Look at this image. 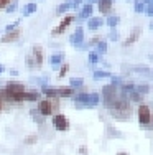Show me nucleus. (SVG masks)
I'll list each match as a JSON object with an SVG mask.
<instances>
[{
  "instance_id": "1",
  "label": "nucleus",
  "mask_w": 153,
  "mask_h": 155,
  "mask_svg": "<svg viewBox=\"0 0 153 155\" xmlns=\"http://www.w3.org/2000/svg\"><path fill=\"white\" fill-rule=\"evenodd\" d=\"M43 93L48 97H69V96L74 94L72 87H43Z\"/></svg>"
},
{
  "instance_id": "2",
  "label": "nucleus",
  "mask_w": 153,
  "mask_h": 155,
  "mask_svg": "<svg viewBox=\"0 0 153 155\" xmlns=\"http://www.w3.org/2000/svg\"><path fill=\"white\" fill-rule=\"evenodd\" d=\"M138 122H140L142 125H148L151 122V112H150V106L148 104H143L142 102L140 106H138Z\"/></svg>"
},
{
  "instance_id": "3",
  "label": "nucleus",
  "mask_w": 153,
  "mask_h": 155,
  "mask_svg": "<svg viewBox=\"0 0 153 155\" xmlns=\"http://www.w3.org/2000/svg\"><path fill=\"white\" fill-rule=\"evenodd\" d=\"M74 20H76V17H74V15H66V17L63 18V20L59 21V25H58L56 28H53V31H51V35H53V36L63 35V33L68 30V27H69V25H71Z\"/></svg>"
},
{
  "instance_id": "4",
  "label": "nucleus",
  "mask_w": 153,
  "mask_h": 155,
  "mask_svg": "<svg viewBox=\"0 0 153 155\" xmlns=\"http://www.w3.org/2000/svg\"><path fill=\"white\" fill-rule=\"evenodd\" d=\"M51 122H53V127L56 129V130L64 132V130L69 129V120L66 119V116H63V114H59V112L54 114L53 119H51Z\"/></svg>"
},
{
  "instance_id": "5",
  "label": "nucleus",
  "mask_w": 153,
  "mask_h": 155,
  "mask_svg": "<svg viewBox=\"0 0 153 155\" xmlns=\"http://www.w3.org/2000/svg\"><path fill=\"white\" fill-rule=\"evenodd\" d=\"M69 43L76 48H81V45L84 43V28L82 27H76V31L69 36Z\"/></svg>"
},
{
  "instance_id": "6",
  "label": "nucleus",
  "mask_w": 153,
  "mask_h": 155,
  "mask_svg": "<svg viewBox=\"0 0 153 155\" xmlns=\"http://www.w3.org/2000/svg\"><path fill=\"white\" fill-rule=\"evenodd\" d=\"M38 112L41 116L48 117V116H53V110H51V101L49 99H41L38 101Z\"/></svg>"
},
{
  "instance_id": "7",
  "label": "nucleus",
  "mask_w": 153,
  "mask_h": 155,
  "mask_svg": "<svg viewBox=\"0 0 153 155\" xmlns=\"http://www.w3.org/2000/svg\"><path fill=\"white\" fill-rule=\"evenodd\" d=\"M3 89H5L7 93H10V94L23 93V91H27V89H25V86H23V83H18V81H8V83H7V86L3 87Z\"/></svg>"
},
{
  "instance_id": "8",
  "label": "nucleus",
  "mask_w": 153,
  "mask_h": 155,
  "mask_svg": "<svg viewBox=\"0 0 153 155\" xmlns=\"http://www.w3.org/2000/svg\"><path fill=\"white\" fill-rule=\"evenodd\" d=\"M92 10L94 8H92L91 3H84V5L79 8V13L76 15V18H78V20H87V18L92 17Z\"/></svg>"
},
{
  "instance_id": "9",
  "label": "nucleus",
  "mask_w": 153,
  "mask_h": 155,
  "mask_svg": "<svg viewBox=\"0 0 153 155\" xmlns=\"http://www.w3.org/2000/svg\"><path fill=\"white\" fill-rule=\"evenodd\" d=\"M20 35H21V31L18 30H13V31H5V35L0 38V41L2 43H15L18 41V38H20Z\"/></svg>"
},
{
  "instance_id": "10",
  "label": "nucleus",
  "mask_w": 153,
  "mask_h": 155,
  "mask_svg": "<svg viewBox=\"0 0 153 155\" xmlns=\"http://www.w3.org/2000/svg\"><path fill=\"white\" fill-rule=\"evenodd\" d=\"M112 2H114V0H99V2H97V8H99V12L102 15H110Z\"/></svg>"
},
{
  "instance_id": "11",
  "label": "nucleus",
  "mask_w": 153,
  "mask_h": 155,
  "mask_svg": "<svg viewBox=\"0 0 153 155\" xmlns=\"http://www.w3.org/2000/svg\"><path fill=\"white\" fill-rule=\"evenodd\" d=\"M140 35H142V28H140V27H135V28L132 30V33H130V36L125 40V41H123V46H130V45H133V43H135L137 40L140 38Z\"/></svg>"
},
{
  "instance_id": "12",
  "label": "nucleus",
  "mask_w": 153,
  "mask_h": 155,
  "mask_svg": "<svg viewBox=\"0 0 153 155\" xmlns=\"http://www.w3.org/2000/svg\"><path fill=\"white\" fill-rule=\"evenodd\" d=\"M33 61H35V66H41L43 64V48L40 46V45H35L33 46Z\"/></svg>"
},
{
  "instance_id": "13",
  "label": "nucleus",
  "mask_w": 153,
  "mask_h": 155,
  "mask_svg": "<svg viewBox=\"0 0 153 155\" xmlns=\"http://www.w3.org/2000/svg\"><path fill=\"white\" fill-rule=\"evenodd\" d=\"M102 23H104V18H102V17H91V18H87V28H89V30H97Z\"/></svg>"
},
{
  "instance_id": "14",
  "label": "nucleus",
  "mask_w": 153,
  "mask_h": 155,
  "mask_svg": "<svg viewBox=\"0 0 153 155\" xmlns=\"http://www.w3.org/2000/svg\"><path fill=\"white\" fill-rule=\"evenodd\" d=\"M63 60H64V54H63V53L51 54V56H49V64H53L54 68H56V66L63 64Z\"/></svg>"
},
{
  "instance_id": "15",
  "label": "nucleus",
  "mask_w": 153,
  "mask_h": 155,
  "mask_svg": "<svg viewBox=\"0 0 153 155\" xmlns=\"http://www.w3.org/2000/svg\"><path fill=\"white\" fill-rule=\"evenodd\" d=\"M36 3H27V5H23V8H21V13H23V17H30L31 13L36 12Z\"/></svg>"
},
{
  "instance_id": "16",
  "label": "nucleus",
  "mask_w": 153,
  "mask_h": 155,
  "mask_svg": "<svg viewBox=\"0 0 153 155\" xmlns=\"http://www.w3.org/2000/svg\"><path fill=\"white\" fill-rule=\"evenodd\" d=\"M40 99V91H25L23 93V101H38Z\"/></svg>"
},
{
  "instance_id": "17",
  "label": "nucleus",
  "mask_w": 153,
  "mask_h": 155,
  "mask_svg": "<svg viewBox=\"0 0 153 155\" xmlns=\"http://www.w3.org/2000/svg\"><path fill=\"white\" fill-rule=\"evenodd\" d=\"M96 53L97 54H105L107 53V41L105 40H99L96 43Z\"/></svg>"
},
{
  "instance_id": "18",
  "label": "nucleus",
  "mask_w": 153,
  "mask_h": 155,
  "mask_svg": "<svg viewBox=\"0 0 153 155\" xmlns=\"http://www.w3.org/2000/svg\"><path fill=\"white\" fill-rule=\"evenodd\" d=\"M105 23H107L110 28H115L120 23V17L119 15H112V13H110V15L107 17V20H105Z\"/></svg>"
},
{
  "instance_id": "19",
  "label": "nucleus",
  "mask_w": 153,
  "mask_h": 155,
  "mask_svg": "<svg viewBox=\"0 0 153 155\" xmlns=\"http://www.w3.org/2000/svg\"><path fill=\"white\" fill-rule=\"evenodd\" d=\"M68 10H71V0H66L64 3H61V5H58V8H56V13H58V15H61V13H66Z\"/></svg>"
},
{
  "instance_id": "20",
  "label": "nucleus",
  "mask_w": 153,
  "mask_h": 155,
  "mask_svg": "<svg viewBox=\"0 0 153 155\" xmlns=\"http://www.w3.org/2000/svg\"><path fill=\"white\" fill-rule=\"evenodd\" d=\"M17 8H18V0H12V2L5 7V12L7 13H13V12H17Z\"/></svg>"
},
{
  "instance_id": "21",
  "label": "nucleus",
  "mask_w": 153,
  "mask_h": 155,
  "mask_svg": "<svg viewBox=\"0 0 153 155\" xmlns=\"http://www.w3.org/2000/svg\"><path fill=\"white\" fill-rule=\"evenodd\" d=\"M104 78H110V73L99 69V71H94V79H104Z\"/></svg>"
},
{
  "instance_id": "22",
  "label": "nucleus",
  "mask_w": 153,
  "mask_h": 155,
  "mask_svg": "<svg viewBox=\"0 0 153 155\" xmlns=\"http://www.w3.org/2000/svg\"><path fill=\"white\" fill-rule=\"evenodd\" d=\"M133 8H135L137 13H142V12H143V8H145L143 0H133Z\"/></svg>"
},
{
  "instance_id": "23",
  "label": "nucleus",
  "mask_w": 153,
  "mask_h": 155,
  "mask_svg": "<svg viewBox=\"0 0 153 155\" xmlns=\"http://www.w3.org/2000/svg\"><path fill=\"white\" fill-rule=\"evenodd\" d=\"M82 2H84V0H71V8L78 12V10L82 7Z\"/></svg>"
},
{
  "instance_id": "24",
  "label": "nucleus",
  "mask_w": 153,
  "mask_h": 155,
  "mask_svg": "<svg viewBox=\"0 0 153 155\" xmlns=\"http://www.w3.org/2000/svg\"><path fill=\"white\" fill-rule=\"evenodd\" d=\"M89 61L92 63V64H97V63H99V54H97L96 51H91L89 53Z\"/></svg>"
},
{
  "instance_id": "25",
  "label": "nucleus",
  "mask_w": 153,
  "mask_h": 155,
  "mask_svg": "<svg viewBox=\"0 0 153 155\" xmlns=\"http://www.w3.org/2000/svg\"><path fill=\"white\" fill-rule=\"evenodd\" d=\"M18 25H20V20L13 21V23H10V25H7V27H5V31H13V30H17Z\"/></svg>"
},
{
  "instance_id": "26",
  "label": "nucleus",
  "mask_w": 153,
  "mask_h": 155,
  "mask_svg": "<svg viewBox=\"0 0 153 155\" xmlns=\"http://www.w3.org/2000/svg\"><path fill=\"white\" fill-rule=\"evenodd\" d=\"M71 87H82V79H79V78H72L71 79Z\"/></svg>"
},
{
  "instance_id": "27",
  "label": "nucleus",
  "mask_w": 153,
  "mask_h": 155,
  "mask_svg": "<svg viewBox=\"0 0 153 155\" xmlns=\"http://www.w3.org/2000/svg\"><path fill=\"white\" fill-rule=\"evenodd\" d=\"M68 71H69V64H68V63H64L63 68L59 69V74H58V76H59V78H64V76L68 74Z\"/></svg>"
},
{
  "instance_id": "28",
  "label": "nucleus",
  "mask_w": 153,
  "mask_h": 155,
  "mask_svg": "<svg viewBox=\"0 0 153 155\" xmlns=\"http://www.w3.org/2000/svg\"><path fill=\"white\" fill-rule=\"evenodd\" d=\"M109 40H110V41H117V40H119V31L112 28V31L109 33Z\"/></svg>"
},
{
  "instance_id": "29",
  "label": "nucleus",
  "mask_w": 153,
  "mask_h": 155,
  "mask_svg": "<svg viewBox=\"0 0 153 155\" xmlns=\"http://www.w3.org/2000/svg\"><path fill=\"white\" fill-rule=\"evenodd\" d=\"M143 12L147 13L148 17H151V13H153V5H151V3H145V8H143Z\"/></svg>"
},
{
  "instance_id": "30",
  "label": "nucleus",
  "mask_w": 153,
  "mask_h": 155,
  "mask_svg": "<svg viewBox=\"0 0 153 155\" xmlns=\"http://www.w3.org/2000/svg\"><path fill=\"white\" fill-rule=\"evenodd\" d=\"M137 89H138V93H140V94H145V93H148L150 86H148V84H143V86H138Z\"/></svg>"
},
{
  "instance_id": "31",
  "label": "nucleus",
  "mask_w": 153,
  "mask_h": 155,
  "mask_svg": "<svg viewBox=\"0 0 153 155\" xmlns=\"http://www.w3.org/2000/svg\"><path fill=\"white\" fill-rule=\"evenodd\" d=\"M33 142H36V135H30V137L25 139V143H28V145H31Z\"/></svg>"
},
{
  "instance_id": "32",
  "label": "nucleus",
  "mask_w": 153,
  "mask_h": 155,
  "mask_svg": "<svg viewBox=\"0 0 153 155\" xmlns=\"http://www.w3.org/2000/svg\"><path fill=\"white\" fill-rule=\"evenodd\" d=\"M27 64H28V68H35V61H33V58H31V56L27 58Z\"/></svg>"
},
{
  "instance_id": "33",
  "label": "nucleus",
  "mask_w": 153,
  "mask_h": 155,
  "mask_svg": "<svg viewBox=\"0 0 153 155\" xmlns=\"http://www.w3.org/2000/svg\"><path fill=\"white\" fill-rule=\"evenodd\" d=\"M10 2H12V0H0V8H5Z\"/></svg>"
},
{
  "instance_id": "34",
  "label": "nucleus",
  "mask_w": 153,
  "mask_h": 155,
  "mask_svg": "<svg viewBox=\"0 0 153 155\" xmlns=\"http://www.w3.org/2000/svg\"><path fill=\"white\" fill-rule=\"evenodd\" d=\"M3 71H5V68H3V64H0V74H2Z\"/></svg>"
},
{
  "instance_id": "35",
  "label": "nucleus",
  "mask_w": 153,
  "mask_h": 155,
  "mask_svg": "<svg viewBox=\"0 0 153 155\" xmlns=\"http://www.w3.org/2000/svg\"><path fill=\"white\" fill-rule=\"evenodd\" d=\"M89 2H91V5H92V3H97L99 0H89Z\"/></svg>"
},
{
  "instance_id": "36",
  "label": "nucleus",
  "mask_w": 153,
  "mask_h": 155,
  "mask_svg": "<svg viewBox=\"0 0 153 155\" xmlns=\"http://www.w3.org/2000/svg\"><path fill=\"white\" fill-rule=\"evenodd\" d=\"M2 109H3V102L0 101V112H2Z\"/></svg>"
},
{
  "instance_id": "37",
  "label": "nucleus",
  "mask_w": 153,
  "mask_h": 155,
  "mask_svg": "<svg viewBox=\"0 0 153 155\" xmlns=\"http://www.w3.org/2000/svg\"><path fill=\"white\" fill-rule=\"evenodd\" d=\"M117 155H129V153H127V152H119Z\"/></svg>"
}]
</instances>
